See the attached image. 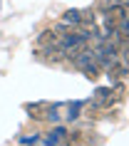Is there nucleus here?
<instances>
[{
    "mask_svg": "<svg viewBox=\"0 0 129 146\" xmlns=\"http://www.w3.org/2000/svg\"><path fill=\"white\" fill-rule=\"evenodd\" d=\"M47 144L50 146H67V129L65 126H55L47 134Z\"/></svg>",
    "mask_w": 129,
    "mask_h": 146,
    "instance_id": "obj_2",
    "label": "nucleus"
},
{
    "mask_svg": "<svg viewBox=\"0 0 129 146\" xmlns=\"http://www.w3.org/2000/svg\"><path fill=\"white\" fill-rule=\"evenodd\" d=\"M112 102H114V92L109 87H99L97 92H94V104L97 107H109Z\"/></svg>",
    "mask_w": 129,
    "mask_h": 146,
    "instance_id": "obj_3",
    "label": "nucleus"
},
{
    "mask_svg": "<svg viewBox=\"0 0 129 146\" xmlns=\"http://www.w3.org/2000/svg\"><path fill=\"white\" fill-rule=\"evenodd\" d=\"M80 23H82V13H80V10H67V13L62 15V25H65V27H70V25H72V27H80Z\"/></svg>",
    "mask_w": 129,
    "mask_h": 146,
    "instance_id": "obj_4",
    "label": "nucleus"
},
{
    "mask_svg": "<svg viewBox=\"0 0 129 146\" xmlns=\"http://www.w3.org/2000/svg\"><path fill=\"white\" fill-rule=\"evenodd\" d=\"M72 64H75L77 69H82L90 79H94L99 74V64H97V60H94V54H92V47H84L82 52H77L75 57H72Z\"/></svg>",
    "mask_w": 129,
    "mask_h": 146,
    "instance_id": "obj_1",
    "label": "nucleus"
}]
</instances>
